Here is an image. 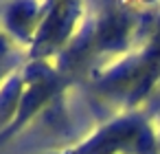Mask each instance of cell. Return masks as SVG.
<instances>
[{"mask_svg": "<svg viewBox=\"0 0 160 154\" xmlns=\"http://www.w3.org/2000/svg\"><path fill=\"white\" fill-rule=\"evenodd\" d=\"M44 13V0H0V33L31 46Z\"/></svg>", "mask_w": 160, "mask_h": 154, "instance_id": "cell-3", "label": "cell"}, {"mask_svg": "<svg viewBox=\"0 0 160 154\" xmlns=\"http://www.w3.org/2000/svg\"><path fill=\"white\" fill-rule=\"evenodd\" d=\"M7 77H9V75H7V66H5V64H0V86H2V82H5Z\"/></svg>", "mask_w": 160, "mask_h": 154, "instance_id": "cell-5", "label": "cell"}, {"mask_svg": "<svg viewBox=\"0 0 160 154\" xmlns=\"http://www.w3.org/2000/svg\"><path fill=\"white\" fill-rule=\"evenodd\" d=\"M158 145L151 123L142 114L125 110L121 117L97 128L72 147L51 154H160Z\"/></svg>", "mask_w": 160, "mask_h": 154, "instance_id": "cell-1", "label": "cell"}, {"mask_svg": "<svg viewBox=\"0 0 160 154\" xmlns=\"http://www.w3.org/2000/svg\"><path fill=\"white\" fill-rule=\"evenodd\" d=\"M86 16L83 0H44V13L31 42V60L44 62L59 53L79 31Z\"/></svg>", "mask_w": 160, "mask_h": 154, "instance_id": "cell-2", "label": "cell"}, {"mask_svg": "<svg viewBox=\"0 0 160 154\" xmlns=\"http://www.w3.org/2000/svg\"><path fill=\"white\" fill-rule=\"evenodd\" d=\"M9 53V46H7V38L0 33V64H5V57Z\"/></svg>", "mask_w": 160, "mask_h": 154, "instance_id": "cell-4", "label": "cell"}]
</instances>
